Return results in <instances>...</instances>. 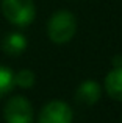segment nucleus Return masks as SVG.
<instances>
[{
    "mask_svg": "<svg viewBox=\"0 0 122 123\" xmlns=\"http://www.w3.org/2000/svg\"><path fill=\"white\" fill-rule=\"evenodd\" d=\"M77 31V19L69 11H56L47 25L49 37L55 44H66Z\"/></svg>",
    "mask_w": 122,
    "mask_h": 123,
    "instance_id": "1",
    "label": "nucleus"
},
{
    "mask_svg": "<svg viewBox=\"0 0 122 123\" xmlns=\"http://www.w3.org/2000/svg\"><path fill=\"white\" fill-rule=\"evenodd\" d=\"M2 12L11 24L27 27L36 16L33 0H2Z\"/></svg>",
    "mask_w": 122,
    "mask_h": 123,
    "instance_id": "2",
    "label": "nucleus"
},
{
    "mask_svg": "<svg viewBox=\"0 0 122 123\" xmlns=\"http://www.w3.org/2000/svg\"><path fill=\"white\" fill-rule=\"evenodd\" d=\"M3 117H5L6 123H31L33 122L31 103L25 97H13L5 105Z\"/></svg>",
    "mask_w": 122,
    "mask_h": 123,
    "instance_id": "3",
    "label": "nucleus"
},
{
    "mask_svg": "<svg viewBox=\"0 0 122 123\" xmlns=\"http://www.w3.org/2000/svg\"><path fill=\"white\" fill-rule=\"evenodd\" d=\"M72 109L60 100L50 101L41 109L38 123H72Z\"/></svg>",
    "mask_w": 122,
    "mask_h": 123,
    "instance_id": "4",
    "label": "nucleus"
},
{
    "mask_svg": "<svg viewBox=\"0 0 122 123\" xmlns=\"http://www.w3.org/2000/svg\"><path fill=\"white\" fill-rule=\"evenodd\" d=\"M102 95V89L99 86L97 81L94 80H86L77 87L75 92V100L78 103H83V105H94V103L99 101Z\"/></svg>",
    "mask_w": 122,
    "mask_h": 123,
    "instance_id": "5",
    "label": "nucleus"
},
{
    "mask_svg": "<svg viewBox=\"0 0 122 123\" xmlns=\"http://www.w3.org/2000/svg\"><path fill=\"white\" fill-rule=\"evenodd\" d=\"M105 89L113 100L122 101V67H114L105 76Z\"/></svg>",
    "mask_w": 122,
    "mask_h": 123,
    "instance_id": "6",
    "label": "nucleus"
},
{
    "mask_svg": "<svg viewBox=\"0 0 122 123\" xmlns=\"http://www.w3.org/2000/svg\"><path fill=\"white\" fill-rule=\"evenodd\" d=\"M27 48V39L20 33H9L2 41V50L6 55H20Z\"/></svg>",
    "mask_w": 122,
    "mask_h": 123,
    "instance_id": "7",
    "label": "nucleus"
},
{
    "mask_svg": "<svg viewBox=\"0 0 122 123\" xmlns=\"http://www.w3.org/2000/svg\"><path fill=\"white\" fill-rule=\"evenodd\" d=\"M14 86V73L11 69L0 66V98L5 97Z\"/></svg>",
    "mask_w": 122,
    "mask_h": 123,
    "instance_id": "8",
    "label": "nucleus"
},
{
    "mask_svg": "<svg viewBox=\"0 0 122 123\" xmlns=\"http://www.w3.org/2000/svg\"><path fill=\"white\" fill-rule=\"evenodd\" d=\"M14 84H17L19 87H24V89H28L34 84V73L28 69L20 70L14 75Z\"/></svg>",
    "mask_w": 122,
    "mask_h": 123,
    "instance_id": "9",
    "label": "nucleus"
},
{
    "mask_svg": "<svg viewBox=\"0 0 122 123\" xmlns=\"http://www.w3.org/2000/svg\"><path fill=\"white\" fill-rule=\"evenodd\" d=\"M113 66L114 67H122V56H114L113 58Z\"/></svg>",
    "mask_w": 122,
    "mask_h": 123,
    "instance_id": "10",
    "label": "nucleus"
}]
</instances>
